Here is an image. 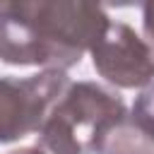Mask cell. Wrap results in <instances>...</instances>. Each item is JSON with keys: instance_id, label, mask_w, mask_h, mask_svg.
Returning a JSON list of instances; mask_svg holds the SVG:
<instances>
[{"instance_id": "ba28073f", "label": "cell", "mask_w": 154, "mask_h": 154, "mask_svg": "<svg viewBox=\"0 0 154 154\" xmlns=\"http://www.w3.org/2000/svg\"><path fill=\"white\" fill-rule=\"evenodd\" d=\"M10 154H43L38 147H24V149H14V152H10Z\"/></svg>"}, {"instance_id": "52a82bcc", "label": "cell", "mask_w": 154, "mask_h": 154, "mask_svg": "<svg viewBox=\"0 0 154 154\" xmlns=\"http://www.w3.org/2000/svg\"><path fill=\"white\" fill-rule=\"evenodd\" d=\"M142 31H144V43L154 55V2L142 5Z\"/></svg>"}, {"instance_id": "6da1fadb", "label": "cell", "mask_w": 154, "mask_h": 154, "mask_svg": "<svg viewBox=\"0 0 154 154\" xmlns=\"http://www.w3.org/2000/svg\"><path fill=\"white\" fill-rule=\"evenodd\" d=\"M94 2H0V60L60 70L77 65L108 26Z\"/></svg>"}, {"instance_id": "3957f363", "label": "cell", "mask_w": 154, "mask_h": 154, "mask_svg": "<svg viewBox=\"0 0 154 154\" xmlns=\"http://www.w3.org/2000/svg\"><path fill=\"white\" fill-rule=\"evenodd\" d=\"M70 87L60 70H43L31 77H0V144L38 132L53 103Z\"/></svg>"}, {"instance_id": "277c9868", "label": "cell", "mask_w": 154, "mask_h": 154, "mask_svg": "<svg viewBox=\"0 0 154 154\" xmlns=\"http://www.w3.org/2000/svg\"><path fill=\"white\" fill-rule=\"evenodd\" d=\"M89 53L96 72L120 89L147 87L154 79L152 51L135 34V29L123 22H108Z\"/></svg>"}, {"instance_id": "5b68a950", "label": "cell", "mask_w": 154, "mask_h": 154, "mask_svg": "<svg viewBox=\"0 0 154 154\" xmlns=\"http://www.w3.org/2000/svg\"><path fill=\"white\" fill-rule=\"evenodd\" d=\"M91 154H154V140L125 111L96 135Z\"/></svg>"}, {"instance_id": "8992f818", "label": "cell", "mask_w": 154, "mask_h": 154, "mask_svg": "<svg viewBox=\"0 0 154 154\" xmlns=\"http://www.w3.org/2000/svg\"><path fill=\"white\" fill-rule=\"evenodd\" d=\"M132 120L154 140V84H149L132 103V111H130Z\"/></svg>"}, {"instance_id": "7a4b0ae2", "label": "cell", "mask_w": 154, "mask_h": 154, "mask_svg": "<svg viewBox=\"0 0 154 154\" xmlns=\"http://www.w3.org/2000/svg\"><path fill=\"white\" fill-rule=\"evenodd\" d=\"M125 111V101L113 89L96 82H70L48 111L38 144L51 154H91L96 135Z\"/></svg>"}]
</instances>
